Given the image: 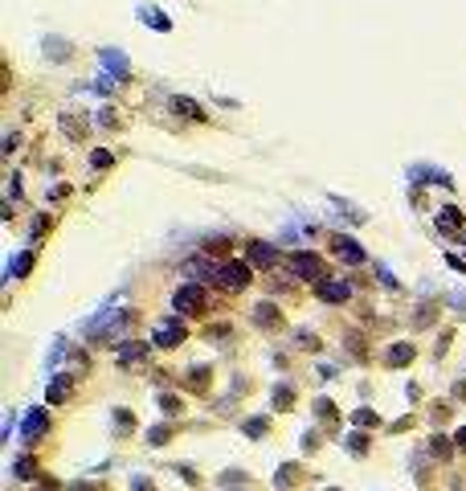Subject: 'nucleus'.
I'll return each mask as SVG.
<instances>
[{
    "mask_svg": "<svg viewBox=\"0 0 466 491\" xmlns=\"http://www.w3.org/2000/svg\"><path fill=\"white\" fill-rule=\"evenodd\" d=\"M458 221H462V213H458V209H442V225H446V230H454Z\"/></svg>",
    "mask_w": 466,
    "mask_h": 491,
    "instance_id": "obj_12",
    "label": "nucleus"
},
{
    "mask_svg": "<svg viewBox=\"0 0 466 491\" xmlns=\"http://www.w3.org/2000/svg\"><path fill=\"white\" fill-rule=\"evenodd\" d=\"M25 430H29V434H41V430H46V418H41V414H29Z\"/></svg>",
    "mask_w": 466,
    "mask_h": 491,
    "instance_id": "obj_11",
    "label": "nucleus"
},
{
    "mask_svg": "<svg viewBox=\"0 0 466 491\" xmlns=\"http://www.w3.org/2000/svg\"><path fill=\"white\" fill-rule=\"evenodd\" d=\"M172 107H176L180 115H188V119H197V115H201V107H197V103H188V98H176Z\"/></svg>",
    "mask_w": 466,
    "mask_h": 491,
    "instance_id": "obj_10",
    "label": "nucleus"
},
{
    "mask_svg": "<svg viewBox=\"0 0 466 491\" xmlns=\"http://www.w3.org/2000/svg\"><path fill=\"white\" fill-rule=\"evenodd\" d=\"M458 446H462V450H466V430H458Z\"/></svg>",
    "mask_w": 466,
    "mask_h": 491,
    "instance_id": "obj_14",
    "label": "nucleus"
},
{
    "mask_svg": "<svg viewBox=\"0 0 466 491\" xmlns=\"http://www.w3.org/2000/svg\"><path fill=\"white\" fill-rule=\"evenodd\" d=\"M335 254L344 258V262H364V250H360L352 237H340V242H335Z\"/></svg>",
    "mask_w": 466,
    "mask_h": 491,
    "instance_id": "obj_6",
    "label": "nucleus"
},
{
    "mask_svg": "<svg viewBox=\"0 0 466 491\" xmlns=\"http://www.w3.org/2000/svg\"><path fill=\"white\" fill-rule=\"evenodd\" d=\"M348 295H352V287H348V282H340V279L319 282V299H327V303H344Z\"/></svg>",
    "mask_w": 466,
    "mask_h": 491,
    "instance_id": "obj_5",
    "label": "nucleus"
},
{
    "mask_svg": "<svg viewBox=\"0 0 466 491\" xmlns=\"http://www.w3.org/2000/svg\"><path fill=\"white\" fill-rule=\"evenodd\" d=\"M250 262H254V266H274V250H270L266 242H254V246H250Z\"/></svg>",
    "mask_w": 466,
    "mask_h": 491,
    "instance_id": "obj_7",
    "label": "nucleus"
},
{
    "mask_svg": "<svg viewBox=\"0 0 466 491\" xmlns=\"http://www.w3.org/2000/svg\"><path fill=\"white\" fill-rule=\"evenodd\" d=\"M201 303H205V291H201L197 282H188V287H180V291L172 295V307H176L180 315H192V311H201Z\"/></svg>",
    "mask_w": 466,
    "mask_h": 491,
    "instance_id": "obj_2",
    "label": "nucleus"
},
{
    "mask_svg": "<svg viewBox=\"0 0 466 491\" xmlns=\"http://www.w3.org/2000/svg\"><path fill=\"white\" fill-rule=\"evenodd\" d=\"M185 340V327L176 324V320H168V324L156 327V348H176Z\"/></svg>",
    "mask_w": 466,
    "mask_h": 491,
    "instance_id": "obj_4",
    "label": "nucleus"
},
{
    "mask_svg": "<svg viewBox=\"0 0 466 491\" xmlns=\"http://www.w3.org/2000/svg\"><path fill=\"white\" fill-rule=\"evenodd\" d=\"M291 270H295L299 279H324V262L315 254H295L291 258Z\"/></svg>",
    "mask_w": 466,
    "mask_h": 491,
    "instance_id": "obj_3",
    "label": "nucleus"
},
{
    "mask_svg": "<svg viewBox=\"0 0 466 491\" xmlns=\"http://www.w3.org/2000/svg\"><path fill=\"white\" fill-rule=\"evenodd\" d=\"M409 360H413V348H409V344H397V348L389 352V365H409Z\"/></svg>",
    "mask_w": 466,
    "mask_h": 491,
    "instance_id": "obj_9",
    "label": "nucleus"
},
{
    "mask_svg": "<svg viewBox=\"0 0 466 491\" xmlns=\"http://www.w3.org/2000/svg\"><path fill=\"white\" fill-rule=\"evenodd\" d=\"M140 356H143L140 344H131V348H119V360H140Z\"/></svg>",
    "mask_w": 466,
    "mask_h": 491,
    "instance_id": "obj_13",
    "label": "nucleus"
},
{
    "mask_svg": "<svg viewBox=\"0 0 466 491\" xmlns=\"http://www.w3.org/2000/svg\"><path fill=\"white\" fill-rule=\"evenodd\" d=\"M254 324H262V327H274V324H279V311H274L270 303H258V307H254Z\"/></svg>",
    "mask_w": 466,
    "mask_h": 491,
    "instance_id": "obj_8",
    "label": "nucleus"
},
{
    "mask_svg": "<svg viewBox=\"0 0 466 491\" xmlns=\"http://www.w3.org/2000/svg\"><path fill=\"white\" fill-rule=\"evenodd\" d=\"M250 282V266L246 262H225V266H217V287L221 291H241Z\"/></svg>",
    "mask_w": 466,
    "mask_h": 491,
    "instance_id": "obj_1",
    "label": "nucleus"
}]
</instances>
